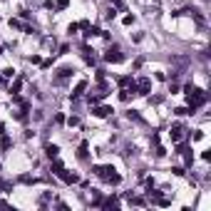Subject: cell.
I'll use <instances>...</instances> for the list:
<instances>
[{
	"instance_id": "cell-1",
	"label": "cell",
	"mask_w": 211,
	"mask_h": 211,
	"mask_svg": "<svg viewBox=\"0 0 211 211\" xmlns=\"http://www.w3.org/2000/svg\"><path fill=\"white\" fill-rule=\"evenodd\" d=\"M149 90H152V80H149V77L134 80V87H132V92H134V95H142V97H147V95H149Z\"/></svg>"
},
{
	"instance_id": "cell-2",
	"label": "cell",
	"mask_w": 211,
	"mask_h": 211,
	"mask_svg": "<svg viewBox=\"0 0 211 211\" xmlns=\"http://www.w3.org/2000/svg\"><path fill=\"white\" fill-rule=\"evenodd\" d=\"M105 62H109V65H117V62H124V55L117 50V45H112L109 50L105 52Z\"/></svg>"
},
{
	"instance_id": "cell-3",
	"label": "cell",
	"mask_w": 211,
	"mask_h": 211,
	"mask_svg": "<svg viewBox=\"0 0 211 211\" xmlns=\"http://www.w3.org/2000/svg\"><path fill=\"white\" fill-rule=\"evenodd\" d=\"M55 174L60 176V179H62V181H65V184H77V181H80V176L75 174V172H67V169H65V167H62V169H60V172H55Z\"/></svg>"
},
{
	"instance_id": "cell-4",
	"label": "cell",
	"mask_w": 211,
	"mask_h": 211,
	"mask_svg": "<svg viewBox=\"0 0 211 211\" xmlns=\"http://www.w3.org/2000/svg\"><path fill=\"white\" fill-rule=\"evenodd\" d=\"M85 90H87V80H80V82L75 85V90H72L70 100H72V102H75V100H80V97L85 95Z\"/></svg>"
},
{
	"instance_id": "cell-5",
	"label": "cell",
	"mask_w": 211,
	"mask_h": 211,
	"mask_svg": "<svg viewBox=\"0 0 211 211\" xmlns=\"http://www.w3.org/2000/svg\"><path fill=\"white\" fill-rule=\"evenodd\" d=\"M72 75H75V70L65 65V67H60V70H57V75H55V82L60 85V82H65V80H67V77H72Z\"/></svg>"
},
{
	"instance_id": "cell-6",
	"label": "cell",
	"mask_w": 211,
	"mask_h": 211,
	"mask_svg": "<svg viewBox=\"0 0 211 211\" xmlns=\"http://www.w3.org/2000/svg\"><path fill=\"white\" fill-rule=\"evenodd\" d=\"M112 112H114V109H112V107H92V114H95V117H100V119H105V117H109V114H112Z\"/></svg>"
},
{
	"instance_id": "cell-7",
	"label": "cell",
	"mask_w": 211,
	"mask_h": 211,
	"mask_svg": "<svg viewBox=\"0 0 211 211\" xmlns=\"http://www.w3.org/2000/svg\"><path fill=\"white\" fill-rule=\"evenodd\" d=\"M102 179H105L107 184H112V186H117V184H119V181H122V176L117 174V172H114V169H112V172H109V174H105V176H102Z\"/></svg>"
},
{
	"instance_id": "cell-8",
	"label": "cell",
	"mask_w": 211,
	"mask_h": 211,
	"mask_svg": "<svg viewBox=\"0 0 211 211\" xmlns=\"http://www.w3.org/2000/svg\"><path fill=\"white\" fill-rule=\"evenodd\" d=\"M45 154H47L50 159H55V157L60 154V147H57V144H47V147H45Z\"/></svg>"
},
{
	"instance_id": "cell-9",
	"label": "cell",
	"mask_w": 211,
	"mask_h": 211,
	"mask_svg": "<svg viewBox=\"0 0 211 211\" xmlns=\"http://www.w3.org/2000/svg\"><path fill=\"white\" fill-rule=\"evenodd\" d=\"M181 132H184V127H181V124H174V127H172V142L181 139Z\"/></svg>"
},
{
	"instance_id": "cell-10",
	"label": "cell",
	"mask_w": 211,
	"mask_h": 211,
	"mask_svg": "<svg viewBox=\"0 0 211 211\" xmlns=\"http://www.w3.org/2000/svg\"><path fill=\"white\" fill-rule=\"evenodd\" d=\"M23 82H25V80H23V77H18V80L13 82V87H10V95H18V92H20V87H23Z\"/></svg>"
},
{
	"instance_id": "cell-11",
	"label": "cell",
	"mask_w": 211,
	"mask_h": 211,
	"mask_svg": "<svg viewBox=\"0 0 211 211\" xmlns=\"http://www.w3.org/2000/svg\"><path fill=\"white\" fill-rule=\"evenodd\" d=\"M10 147H13V139H10L8 134H3V142H0V149H3V152H8Z\"/></svg>"
},
{
	"instance_id": "cell-12",
	"label": "cell",
	"mask_w": 211,
	"mask_h": 211,
	"mask_svg": "<svg viewBox=\"0 0 211 211\" xmlns=\"http://www.w3.org/2000/svg\"><path fill=\"white\" fill-rule=\"evenodd\" d=\"M174 114H176V117H186V114H194V112H191L189 107H176V109H174Z\"/></svg>"
},
{
	"instance_id": "cell-13",
	"label": "cell",
	"mask_w": 211,
	"mask_h": 211,
	"mask_svg": "<svg viewBox=\"0 0 211 211\" xmlns=\"http://www.w3.org/2000/svg\"><path fill=\"white\" fill-rule=\"evenodd\" d=\"M181 154H184V162H186V167H191V164H194V154H191L189 149H184Z\"/></svg>"
},
{
	"instance_id": "cell-14",
	"label": "cell",
	"mask_w": 211,
	"mask_h": 211,
	"mask_svg": "<svg viewBox=\"0 0 211 211\" xmlns=\"http://www.w3.org/2000/svg\"><path fill=\"white\" fill-rule=\"evenodd\" d=\"M127 117H129V119H134V122H144V119H142V114L137 112V109H129V112H127Z\"/></svg>"
},
{
	"instance_id": "cell-15",
	"label": "cell",
	"mask_w": 211,
	"mask_h": 211,
	"mask_svg": "<svg viewBox=\"0 0 211 211\" xmlns=\"http://www.w3.org/2000/svg\"><path fill=\"white\" fill-rule=\"evenodd\" d=\"M20 181L28 184V186H30V184H37V179H35V176H30V174H23V176H20Z\"/></svg>"
},
{
	"instance_id": "cell-16",
	"label": "cell",
	"mask_w": 211,
	"mask_h": 211,
	"mask_svg": "<svg viewBox=\"0 0 211 211\" xmlns=\"http://www.w3.org/2000/svg\"><path fill=\"white\" fill-rule=\"evenodd\" d=\"M77 157H80V159H87V142H82V144H80V152H77Z\"/></svg>"
},
{
	"instance_id": "cell-17",
	"label": "cell",
	"mask_w": 211,
	"mask_h": 211,
	"mask_svg": "<svg viewBox=\"0 0 211 211\" xmlns=\"http://www.w3.org/2000/svg\"><path fill=\"white\" fill-rule=\"evenodd\" d=\"M129 201H132L134 206H144V204H147V201H144L142 196H132V194H129Z\"/></svg>"
},
{
	"instance_id": "cell-18",
	"label": "cell",
	"mask_w": 211,
	"mask_h": 211,
	"mask_svg": "<svg viewBox=\"0 0 211 211\" xmlns=\"http://www.w3.org/2000/svg\"><path fill=\"white\" fill-rule=\"evenodd\" d=\"M10 28H15V30H25V25H23L20 20H15V18H10Z\"/></svg>"
},
{
	"instance_id": "cell-19",
	"label": "cell",
	"mask_w": 211,
	"mask_h": 211,
	"mask_svg": "<svg viewBox=\"0 0 211 211\" xmlns=\"http://www.w3.org/2000/svg\"><path fill=\"white\" fill-rule=\"evenodd\" d=\"M77 30H80V25H77V23H70V25H67V35H75V33H77Z\"/></svg>"
},
{
	"instance_id": "cell-20",
	"label": "cell",
	"mask_w": 211,
	"mask_h": 211,
	"mask_svg": "<svg viewBox=\"0 0 211 211\" xmlns=\"http://www.w3.org/2000/svg\"><path fill=\"white\" fill-rule=\"evenodd\" d=\"M129 92H132V90H119V100H122V102H129Z\"/></svg>"
},
{
	"instance_id": "cell-21",
	"label": "cell",
	"mask_w": 211,
	"mask_h": 211,
	"mask_svg": "<svg viewBox=\"0 0 211 211\" xmlns=\"http://www.w3.org/2000/svg\"><path fill=\"white\" fill-rule=\"evenodd\" d=\"M172 174H176V176H184V174H186V169H184V167H172Z\"/></svg>"
},
{
	"instance_id": "cell-22",
	"label": "cell",
	"mask_w": 211,
	"mask_h": 211,
	"mask_svg": "<svg viewBox=\"0 0 211 211\" xmlns=\"http://www.w3.org/2000/svg\"><path fill=\"white\" fill-rule=\"evenodd\" d=\"M114 15H117V10H114V8H107V13H105L107 20H114Z\"/></svg>"
},
{
	"instance_id": "cell-23",
	"label": "cell",
	"mask_w": 211,
	"mask_h": 211,
	"mask_svg": "<svg viewBox=\"0 0 211 211\" xmlns=\"http://www.w3.org/2000/svg\"><path fill=\"white\" fill-rule=\"evenodd\" d=\"M70 5V0H57V10H65Z\"/></svg>"
},
{
	"instance_id": "cell-24",
	"label": "cell",
	"mask_w": 211,
	"mask_h": 211,
	"mask_svg": "<svg viewBox=\"0 0 211 211\" xmlns=\"http://www.w3.org/2000/svg\"><path fill=\"white\" fill-rule=\"evenodd\" d=\"M67 124H70V127H77V124H80V117H70Z\"/></svg>"
},
{
	"instance_id": "cell-25",
	"label": "cell",
	"mask_w": 211,
	"mask_h": 211,
	"mask_svg": "<svg viewBox=\"0 0 211 211\" xmlns=\"http://www.w3.org/2000/svg\"><path fill=\"white\" fill-rule=\"evenodd\" d=\"M3 72V77H13V75H15V70H13V67H8V70H0Z\"/></svg>"
},
{
	"instance_id": "cell-26",
	"label": "cell",
	"mask_w": 211,
	"mask_h": 211,
	"mask_svg": "<svg viewBox=\"0 0 211 211\" xmlns=\"http://www.w3.org/2000/svg\"><path fill=\"white\" fill-rule=\"evenodd\" d=\"M199 139H204V132H201V129H196V132H194V142H199Z\"/></svg>"
},
{
	"instance_id": "cell-27",
	"label": "cell",
	"mask_w": 211,
	"mask_h": 211,
	"mask_svg": "<svg viewBox=\"0 0 211 211\" xmlns=\"http://www.w3.org/2000/svg\"><path fill=\"white\" fill-rule=\"evenodd\" d=\"M122 23H124V25H132V23H134V15H127V18L122 20Z\"/></svg>"
},
{
	"instance_id": "cell-28",
	"label": "cell",
	"mask_w": 211,
	"mask_h": 211,
	"mask_svg": "<svg viewBox=\"0 0 211 211\" xmlns=\"http://www.w3.org/2000/svg\"><path fill=\"white\" fill-rule=\"evenodd\" d=\"M30 62H33V65H40L42 60H40V55H33V57H30Z\"/></svg>"
},
{
	"instance_id": "cell-29",
	"label": "cell",
	"mask_w": 211,
	"mask_h": 211,
	"mask_svg": "<svg viewBox=\"0 0 211 211\" xmlns=\"http://www.w3.org/2000/svg\"><path fill=\"white\" fill-rule=\"evenodd\" d=\"M0 87H5V77L3 75H0Z\"/></svg>"
},
{
	"instance_id": "cell-30",
	"label": "cell",
	"mask_w": 211,
	"mask_h": 211,
	"mask_svg": "<svg viewBox=\"0 0 211 211\" xmlns=\"http://www.w3.org/2000/svg\"><path fill=\"white\" fill-rule=\"evenodd\" d=\"M0 55H3V47H0Z\"/></svg>"
}]
</instances>
